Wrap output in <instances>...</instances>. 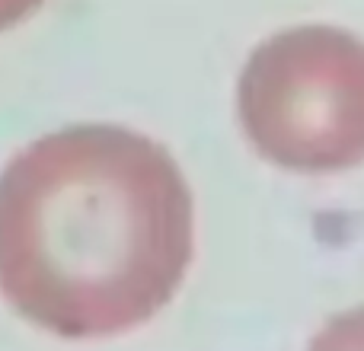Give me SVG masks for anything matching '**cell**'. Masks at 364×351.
<instances>
[{
    "mask_svg": "<svg viewBox=\"0 0 364 351\" xmlns=\"http://www.w3.org/2000/svg\"><path fill=\"white\" fill-rule=\"evenodd\" d=\"M307 351H364V307L329 320Z\"/></svg>",
    "mask_w": 364,
    "mask_h": 351,
    "instance_id": "obj_3",
    "label": "cell"
},
{
    "mask_svg": "<svg viewBox=\"0 0 364 351\" xmlns=\"http://www.w3.org/2000/svg\"><path fill=\"white\" fill-rule=\"evenodd\" d=\"M42 0H0V32L16 26L19 19H26Z\"/></svg>",
    "mask_w": 364,
    "mask_h": 351,
    "instance_id": "obj_4",
    "label": "cell"
},
{
    "mask_svg": "<svg viewBox=\"0 0 364 351\" xmlns=\"http://www.w3.org/2000/svg\"><path fill=\"white\" fill-rule=\"evenodd\" d=\"M192 259V195L160 144L80 125L0 176V294L64 339L147 323Z\"/></svg>",
    "mask_w": 364,
    "mask_h": 351,
    "instance_id": "obj_1",
    "label": "cell"
},
{
    "mask_svg": "<svg viewBox=\"0 0 364 351\" xmlns=\"http://www.w3.org/2000/svg\"><path fill=\"white\" fill-rule=\"evenodd\" d=\"M240 122L265 160L339 173L364 160V42L301 26L252 51L240 77Z\"/></svg>",
    "mask_w": 364,
    "mask_h": 351,
    "instance_id": "obj_2",
    "label": "cell"
}]
</instances>
